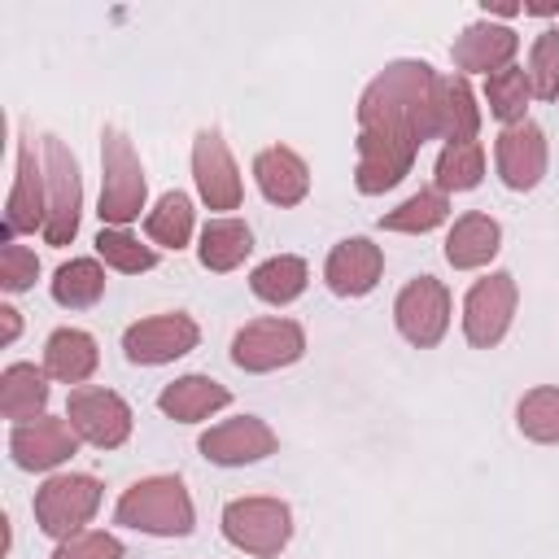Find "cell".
<instances>
[{
  "label": "cell",
  "instance_id": "1",
  "mask_svg": "<svg viewBox=\"0 0 559 559\" xmlns=\"http://www.w3.org/2000/svg\"><path fill=\"white\" fill-rule=\"evenodd\" d=\"M432 87L437 70L428 61H389L358 96V162L354 183L362 197L397 188L424 140H432Z\"/></svg>",
  "mask_w": 559,
  "mask_h": 559
},
{
  "label": "cell",
  "instance_id": "2",
  "mask_svg": "<svg viewBox=\"0 0 559 559\" xmlns=\"http://www.w3.org/2000/svg\"><path fill=\"white\" fill-rule=\"evenodd\" d=\"M114 520L153 537H188L197 524V507L179 476H144L131 489H122Z\"/></svg>",
  "mask_w": 559,
  "mask_h": 559
},
{
  "label": "cell",
  "instance_id": "3",
  "mask_svg": "<svg viewBox=\"0 0 559 559\" xmlns=\"http://www.w3.org/2000/svg\"><path fill=\"white\" fill-rule=\"evenodd\" d=\"M144 166H140V153L135 144L118 131V127H105L100 131V223L109 227H127L140 218L144 210Z\"/></svg>",
  "mask_w": 559,
  "mask_h": 559
},
{
  "label": "cell",
  "instance_id": "4",
  "mask_svg": "<svg viewBox=\"0 0 559 559\" xmlns=\"http://www.w3.org/2000/svg\"><path fill=\"white\" fill-rule=\"evenodd\" d=\"M223 537L245 555L275 559L293 537V507L284 498H266V493L231 498L223 507Z\"/></svg>",
  "mask_w": 559,
  "mask_h": 559
},
{
  "label": "cell",
  "instance_id": "5",
  "mask_svg": "<svg viewBox=\"0 0 559 559\" xmlns=\"http://www.w3.org/2000/svg\"><path fill=\"white\" fill-rule=\"evenodd\" d=\"M39 162H44V192H48L44 240L61 249V245H70L79 236V214H83L79 162L57 135H39Z\"/></svg>",
  "mask_w": 559,
  "mask_h": 559
},
{
  "label": "cell",
  "instance_id": "6",
  "mask_svg": "<svg viewBox=\"0 0 559 559\" xmlns=\"http://www.w3.org/2000/svg\"><path fill=\"white\" fill-rule=\"evenodd\" d=\"M96 507H100V480L83 476V472L48 476L39 485V493H35V520L57 542L83 533V524L96 515Z\"/></svg>",
  "mask_w": 559,
  "mask_h": 559
},
{
  "label": "cell",
  "instance_id": "7",
  "mask_svg": "<svg viewBox=\"0 0 559 559\" xmlns=\"http://www.w3.org/2000/svg\"><path fill=\"white\" fill-rule=\"evenodd\" d=\"M515 301H520V288H515L511 271H489L485 280H476L463 297V336H467V345L493 349L507 336L511 319H515Z\"/></svg>",
  "mask_w": 559,
  "mask_h": 559
},
{
  "label": "cell",
  "instance_id": "8",
  "mask_svg": "<svg viewBox=\"0 0 559 559\" xmlns=\"http://www.w3.org/2000/svg\"><path fill=\"white\" fill-rule=\"evenodd\" d=\"M306 354V332L297 319H253L231 336V362L240 371H280Z\"/></svg>",
  "mask_w": 559,
  "mask_h": 559
},
{
  "label": "cell",
  "instance_id": "9",
  "mask_svg": "<svg viewBox=\"0 0 559 559\" xmlns=\"http://www.w3.org/2000/svg\"><path fill=\"white\" fill-rule=\"evenodd\" d=\"M393 323L415 349H432L450 328V288L437 275H415L393 301Z\"/></svg>",
  "mask_w": 559,
  "mask_h": 559
},
{
  "label": "cell",
  "instance_id": "10",
  "mask_svg": "<svg viewBox=\"0 0 559 559\" xmlns=\"http://www.w3.org/2000/svg\"><path fill=\"white\" fill-rule=\"evenodd\" d=\"M201 341V328L192 314L183 310H170V314H153V319H140L122 332V354L135 362V367H162V362H175L183 354H192Z\"/></svg>",
  "mask_w": 559,
  "mask_h": 559
},
{
  "label": "cell",
  "instance_id": "11",
  "mask_svg": "<svg viewBox=\"0 0 559 559\" xmlns=\"http://www.w3.org/2000/svg\"><path fill=\"white\" fill-rule=\"evenodd\" d=\"M66 419L79 432V441L96 450H118L131 437V406L114 389H96V384L74 389L66 402Z\"/></svg>",
  "mask_w": 559,
  "mask_h": 559
},
{
  "label": "cell",
  "instance_id": "12",
  "mask_svg": "<svg viewBox=\"0 0 559 559\" xmlns=\"http://www.w3.org/2000/svg\"><path fill=\"white\" fill-rule=\"evenodd\" d=\"M192 179L210 210H240V197H245L240 166L214 127H201L192 140Z\"/></svg>",
  "mask_w": 559,
  "mask_h": 559
},
{
  "label": "cell",
  "instance_id": "13",
  "mask_svg": "<svg viewBox=\"0 0 559 559\" xmlns=\"http://www.w3.org/2000/svg\"><path fill=\"white\" fill-rule=\"evenodd\" d=\"M48 218V192H44V162L35 153V135L22 131L17 140V175L9 188V205H4V240L22 236V231H44Z\"/></svg>",
  "mask_w": 559,
  "mask_h": 559
},
{
  "label": "cell",
  "instance_id": "14",
  "mask_svg": "<svg viewBox=\"0 0 559 559\" xmlns=\"http://www.w3.org/2000/svg\"><path fill=\"white\" fill-rule=\"evenodd\" d=\"M493 162H498V175L511 192H533L546 175V162H550L546 131L533 118H524L515 127H502V135L493 144Z\"/></svg>",
  "mask_w": 559,
  "mask_h": 559
},
{
  "label": "cell",
  "instance_id": "15",
  "mask_svg": "<svg viewBox=\"0 0 559 559\" xmlns=\"http://www.w3.org/2000/svg\"><path fill=\"white\" fill-rule=\"evenodd\" d=\"M275 445H280V437H275L271 424L258 419V415L223 419V424H214L210 432H201V441H197V450H201L210 463H218V467H245V463H258V459L275 454Z\"/></svg>",
  "mask_w": 559,
  "mask_h": 559
},
{
  "label": "cell",
  "instance_id": "16",
  "mask_svg": "<svg viewBox=\"0 0 559 559\" xmlns=\"http://www.w3.org/2000/svg\"><path fill=\"white\" fill-rule=\"evenodd\" d=\"M74 450H79V432L70 428V419H57V415H39L31 424H13V432H9V454L26 472H52Z\"/></svg>",
  "mask_w": 559,
  "mask_h": 559
},
{
  "label": "cell",
  "instance_id": "17",
  "mask_svg": "<svg viewBox=\"0 0 559 559\" xmlns=\"http://www.w3.org/2000/svg\"><path fill=\"white\" fill-rule=\"evenodd\" d=\"M380 275H384V253L367 236H349V240L332 245V253L323 262V280L336 297H367L380 284Z\"/></svg>",
  "mask_w": 559,
  "mask_h": 559
},
{
  "label": "cell",
  "instance_id": "18",
  "mask_svg": "<svg viewBox=\"0 0 559 559\" xmlns=\"http://www.w3.org/2000/svg\"><path fill=\"white\" fill-rule=\"evenodd\" d=\"M515 48H520V35H515L511 26H498V22H472V26H463V35L454 39L450 57H454L459 70H467V74H485V79H489V74H498V70L511 66Z\"/></svg>",
  "mask_w": 559,
  "mask_h": 559
},
{
  "label": "cell",
  "instance_id": "19",
  "mask_svg": "<svg viewBox=\"0 0 559 559\" xmlns=\"http://www.w3.org/2000/svg\"><path fill=\"white\" fill-rule=\"evenodd\" d=\"M480 131V105L467 87L463 74H437V87H432V140H445V144H463V140H476Z\"/></svg>",
  "mask_w": 559,
  "mask_h": 559
},
{
  "label": "cell",
  "instance_id": "20",
  "mask_svg": "<svg viewBox=\"0 0 559 559\" xmlns=\"http://www.w3.org/2000/svg\"><path fill=\"white\" fill-rule=\"evenodd\" d=\"M253 179L271 205H301L310 192V166L288 144H271L253 157Z\"/></svg>",
  "mask_w": 559,
  "mask_h": 559
},
{
  "label": "cell",
  "instance_id": "21",
  "mask_svg": "<svg viewBox=\"0 0 559 559\" xmlns=\"http://www.w3.org/2000/svg\"><path fill=\"white\" fill-rule=\"evenodd\" d=\"M231 402V389L218 384L214 376H179L170 380L162 393H157V411L166 419H179V424H197V419H210L214 411H223Z\"/></svg>",
  "mask_w": 559,
  "mask_h": 559
},
{
  "label": "cell",
  "instance_id": "22",
  "mask_svg": "<svg viewBox=\"0 0 559 559\" xmlns=\"http://www.w3.org/2000/svg\"><path fill=\"white\" fill-rule=\"evenodd\" d=\"M498 249H502V227H498L489 214H480V210L454 218V227H450V236H445V262H450L454 271L489 266V258H493Z\"/></svg>",
  "mask_w": 559,
  "mask_h": 559
},
{
  "label": "cell",
  "instance_id": "23",
  "mask_svg": "<svg viewBox=\"0 0 559 559\" xmlns=\"http://www.w3.org/2000/svg\"><path fill=\"white\" fill-rule=\"evenodd\" d=\"M100 362L96 341L83 328H57L44 345V371L57 384H83Z\"/></svg>",
  "mask_w": 559,
  "mask_h": 559
},
{
  "label": "cell",
  "instance_id": "24",
  "mask_svg": "<svg viewBox=\"0 0 559 559\" xmlns=\"http://www.w3.org/2000/svg\"><path fill=\"white\" fill-rule=\"evenodd\" d=\"M48 406V371H39L35 362H9L0 376V411L13 424H31L39 419Z\"/></svg>",
  "mask_w": 559,
  "mask_h": 559
},
{
  "label": "cell",
  "instance_id": "25",
  "mask_svg": "<svg viewBox=\"0 0 559 559\" xmlns=\"http://www.w3.org/2000/svg\"><path fill=\"white\" fill-rule=\"evenodd\" d=\"M306 284H310V266H306V258H297V253H275V258L258 262L253 275H249L253 297L266 301V306H288V301H297V297L306 293Z\"/></svg>",
  "mask_w": 559,
  "mask_h": 559
},
{
  "label": "cell",
  "instance_id": "26",
  "mask_svg": "<svg viewBox=\"0 0 559 559\" xmlns=\"http://www.w3.org/2000/svg\"><path fill=\"white\" fill-rule=\"evenodd\" d=\"M249 249H253V231H249V223H240V218H210L205 227H201V245H197V258H201V266L205 271H236L245 258H249Z\"/></svg>",
  "mask_w": 559,
  "mask_h": 559
},
{
  "label": "cell",
  "instance_id": "27",
  "mask_svg": "<svg viewBox=\"0 0 559 559\" xmlns=\"http://www.w3.org/2000/svg\"><path fill=\"white\" fill-rule=\"evenodd\" d=\"M105 297V266L96 258H70L52 275V301L66 310H87Z\"/></svg>",
  "mask_w": 559,
  "mask_h": 559
},
{
  "label": "cell",
  "instance_id": "28",
  "mask_svg": "<svg viewBox=\"0 0 559 559\" xmlns=\"http://www.w3.org/2000/svg\"><path fill=\"white\" fill-rule=\"evenodd\" d=\"M192 223H197L192 201L175 188V192H162V197H157V205H153L148 218H144V231H148V240L162 245V249H183V245L192 240Z\"/></svg>",
  "mask_w": 559,
  "mask_h": 559
},
{
  "label": "cell",
  "instance_id": "29",
  "mask_svg": "<svg viewBox=\"0 0 559 559\" xmlns=\"http://www.w3.org/2000/svg\"><path fill=\"white\" fill-rule=\"evenodd\" d=\"M445 218H450V201H445V192H441V188H419V192L406 197L397 210L380 214V227H384V231H411V236H419V231L441 227Z\"/></svg>",
  "mask_w": 559,
  "mask_h": 559
},
{
  "label": "cell",
  "instance_id": "30",
  "mask_svg": "<svg viewBox=\"0 0 559 559\" xmlns=\"http://www.w3.org/2000/svg\"><path fill=\"white\" fill-rule=\"evenodd\" d=\"M441 192H472L485 179V148L480 140H463V144H445L432 170Z\"/></svg>",
  "mask_w": 559,
  "mask_h": 559
},
{
  "label": "cell",
  "instance_id": "31",
  "mask_svg": "<svg viewBox=\"0 0 559 559\" xmlns=\"http://www.w3.org/2000/svg\"><path fill=\"white\" fill-rule=\"evenodd\" d=\"M528 96H533V83H528V70L524 66H507L498 74L485 79V100H489V114L507 127L524 122V109H528Z\"/></svg>",
  "mask_w": 559,
  "mask_h": 559
},
{
  "label": "cell",
  "instance_id": "32",
  "mask_svg": "<svg viewBox=\"0 0 559 559\" xmlns=\"http://www.w3.org/2000/svg\"><path fill=\"white\" fill-rule=\"evenodd\" d=\"M515 424L528 441L537 445H559V389L555 384H542V389H528L515 406Z\"/></svg>",
  "mask_w": 559,
  "mask_h": 559
},
{
  "label": "cell",
  "instance_id": "33",
  "mask_svg": "<svg viewBox=\"0 0 559 559\" xmlns=\"http://www.w3.org/2000/svg\"><path fill=\"white\" fill-rule=\"evenodd\" d=\"M96 253H100L114 271H122V275H140V271H153V266H157V249H153V245H140V240H135L131 231H122V227H100Z\"/></svg>",
  "mask_w": 559,
  "mask_h": 559
},
{
  "label": "cell",
  "instance_id": "34",
  "mask_svg": "<svg viewBox=\"0 0 559 559\" xmlns=\"http://www.w3.org/2000/svg\"><path fill=\"white\" fill-rule=\"evenodd\" d=\"M528 83L537 100L559 96V31H542L528 48Z\"/></svg>",
  "mask_w": 559,
  "mask_h": 559
},
{
  "label": "cell",
  "instance_id": "35",
  "mask_svg": "<svg viewBox=\"0 0 559 559\" xmlns=\"http://www.w3.org/2000/svg\"><path fill=\"white\" fill-rule=\"evenodd\" d=\"M35 275H39V258L26 245L4 240V249H0V288L4 293H26L35 284Z\"/></svg>",
  "mask_w": 559,
  "mask_h": 559
},
{
  "label": "cell",
  "instance_id": "36",
  "mask_svg": "<svg viewBox=\"0 0 559 559\" xmlns=\"http://www.w3.org/2000/svg\"><path fill=\"white\" fill-rule=\"evenodd\" d=\"M122 555L127 550L114 533H74L52 550V559H122Z\"/></svg>",
  "mask_w": 559,
  "mask_h": 559
},
{
  "label": "cell",
  "instance_id": "37",
  "mask_svg": "<svg viewBox=\"0 0 559 559\" xmlns=\"http://www.w3.org/2000/svg\"><path fill=\"white\" fill-rule=\"evenodd\" d=\"M0 319H4V345H13L17 332H22V314L13 306H0Z\"/></svg>",
  "mask_w": 559,
  "mask_h": 559
}]
</instances>
